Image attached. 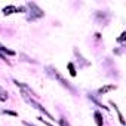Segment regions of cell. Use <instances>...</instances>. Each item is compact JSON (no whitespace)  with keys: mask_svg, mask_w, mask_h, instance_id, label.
Segmentation results:
<instances>
[{"mask_svg":"<svg viewBox=\"0 0 126 126\" xmlns=\"http://www.w3.org/2000/svg\"><path fill=\"white\" fill-rule=\"evenodd\" d=\"M25 9L24 8H15V6H8L3 9V14L5 15H11V14H15V12H24Z\"/></svg>","mask_w":126,"mask_h":126,"instance_id":"cell-1","label":"cell"},{"mask_svg":"<svg viewBox=\"0 0 126 126\" xmlns=\"http://www.w3.org/2000/svg\"><path fill=\"white\" fill-rule=\"evenodd\" d=\"M113 89H116V86H114V85H107V86H102V88L98 91V94H99V95H102V94H107L108 91H113Z\"/></svg>","mask_w":126,"mask_h":126,"instance_id":"cell-2","label":"cell"},{"mask_svg":"<svg viewBox=\"0 0 126 126\" xmlns=\"http://www.w3.org/2000/svg\"><path fill=\"white\" fill-rule=\"evenodd\" d=\"M95 119H96V125H98V126H102V119H101V114H99L98 111L95 113Z\"/></svg>","mask_w":126,"mask_h":126,"instance_id":"cell-3","label":"cell"},{"mask_svg":"<svg viewBox=\"0 0 126 126\" xmlns=\"http://www.w3.org/2000/svg\"><path fill=\"white\" fill-rule=\"evenodd\" d=\"M68 70H70V74H71V76H76V70H74V65L71 64V62L68 64Z\"/></svg>","mask_w":126,"mask_h":126,"instance_id":"cell-4","label":"cell"},{"mask_svg":"<svg viewBox=\"0 0 126 126\" xmlns=\"http://www.w3.org/2000/svg\"><path fill=\"white\" fill-rule=\"evenodd\" d=\"M3 113H5V114H9V116H15V117H16V113H15V111H9V110H5Z\"/></svg>","mask_w":126,"mask_h":126,"instance_id":"cell-5","label":"cell"},{"mask_svg":"<svg viewBox=\"0 0 126 126\" xmlns=\"http://www.w3.org/2000/svg\"><path fill=\"white\" fill-rule=\"evenodd\" d=\"M59 123H61V126H70V125H68L64 119H61V120H59Z\"/></svg>","mask_w":126,"mask_h":126,"instance_id":"cell-6","label":"cell"}]
</instances>
